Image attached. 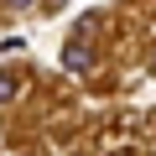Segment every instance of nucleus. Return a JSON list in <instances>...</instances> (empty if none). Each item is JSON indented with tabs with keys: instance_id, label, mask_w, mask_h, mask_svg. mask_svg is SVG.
Returning <instances> with one entry per match:
<instances>
[{
	"instance_id": "1",
	"label": "nucleus",
	"mask_w": 156,
	"mask_h": 156,
	"mask_svg": "<svg viewBox=\"0 0 156 156\" xmlns=\"http://www.w3.org/2000/svg\"><path fill=\"white\" fill-rule=\"evenodd\" d=\"M62 62H68L73 73H83V68H89V52H83V42H68V57H62Z\"/></svg>"
},
{
	"instance_id": "3",
	"label": "nucleus",
	"mask_w": 156,
	"mask_h": 156,
	"mask_svg": "<svg viewBox=\"0 0 156 156\" xmlns=\"http://www.w3.org/2000/svg\"><path fill=\"white\" fill-rule=\"evenodd\" d=\"M109 156H130V151H109Z\"/></svg>"
},
{
	"instance_id": "2",
	"label": "nucleus",
	"mask_w": 156,
	"mask_h": 156,
	"mask_svg": "<svg viewBox=\"0 0 156 156\" xmlns=\"http://www.w3.org/2000/svg\"><path fill=\"white\" fill-rule=\"evenodd\" d=\"M11 94H16V78H11V73H0V104H5Z\"/></svg>"
}]
</instances>
